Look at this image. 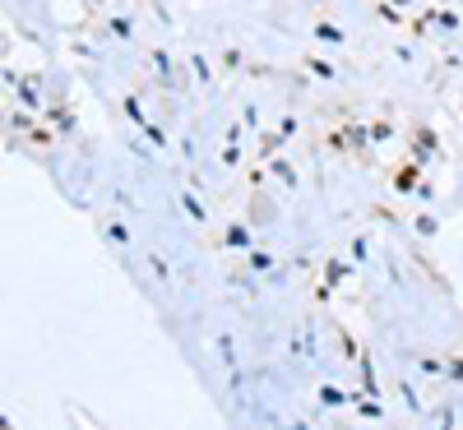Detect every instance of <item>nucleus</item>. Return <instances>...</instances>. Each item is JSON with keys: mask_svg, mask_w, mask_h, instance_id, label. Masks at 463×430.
Wrapping results in <instances>:
<instances>
[]
</instances>
